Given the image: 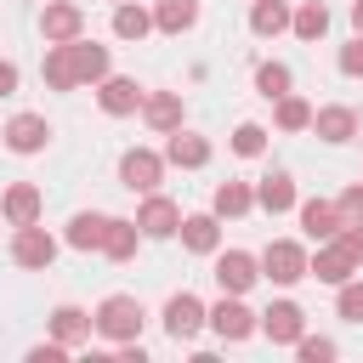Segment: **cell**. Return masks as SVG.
Instances as JSON below:
<instances>
[{"instance_id":"6da1fadb","label":"cell","mask_w":363,"mask_h":363,"mask_svg":"<svg viewBox=\"0 0 363 363\" xmlns=\"http://www.w3.org/2000/svg\"><path fill=\"white\" fill-rule=\"evenodd\" d=\"M142 318H147V312H142V301H136V295H102V301H96V312H91L96 335H102V340H113V346H119V340H142Z\"/></svg>"},{"instance_id":"7a4b0ae2","label":"cell","mask_w":363,"mask_h":363,"mask_svg":"<svg viewBox=\"0 0 363 363\" xmlns=\"http://www.w3.org/2000/svg\"><path fill=\"white\" fill-rule=\"evenodd\" d=\"M204 323H210L227 346H238V340H250V335H255L261 312H250V306H244V295H221L216 306H204Z\"/></svg>"},{"instance_id":"3957f363","label":"cell","mask_w":363,"mask_h":363,"mask_svg":"<svg viewBox=\"0 0 363 363\" xmlns=\"http://www.w3.org/2000/svg\"><path fill=\"white\" fill-rule=\"evenodd\" d=\"M255 261H261V278H272V284H284V289L306 278V244H295V238H272Z\"/></svg>"},{"instance_id":"277c9868","label":"cell","mask_w":363,"mask_h":363,"mask_svg":"<svg viewBox=\"0 0 363 363\" xmlns=\"http://www.w3.org/2000/svg\"><path fill=\"white\" fill-rule=\"evenodd\" d=\"M216 289L221 295H250V284L261 278V261L250 250H216V267H210Z\"/></svg>"},{"instance_id":"5b68a950","label":"cell","mask_w":363,"mask_h":363,"mask_svg":"<svg viewBox=\"0 0 363 363\" xmlns=\"http://www.w3.org/2000/svg\"><path fill=\"white\" fill-rule=\"evenodd\" d=\"M142 85L130 79V74H102L96 79V108L108 113V119H130V113H142Z\"/></svg>"},{"instance_id":"8992f818","label":"cell","mask_w":363,"mask_h":363,"mask_svg":"<svg viewBox=\"0 0 363 363\" xmlns=\"http://www.w3.org/2000/svg\"><path fill=\"white\" fill-rule=\"evenodd\" d=\"M11 261H17L23 272H45V267L57 261V238H51L40 221H28V227L11 233Z\"/></svg>"},{"instance_id":"52a82bcc","label":"cell","mask_w":363,"mask_h":363,"mask_svg":"<svg viewBox=\"0 0 363 363\" xmlns=\"http://www.w3.org/2000/svg\"><path fill=\"white\" fill-rule=\"evenodd\" d=\"M119 182H125L130 193H153V187L164 182V153H153V147H125V153H119Z\"/></svg>"},{"instance_id":"ba28073f","label":"cell","mask_w":363,"mask_h":363,"mask_svg":"<svg viewBox=\"0 0 363 363\" xmlns=\"http://www.w3.org/2000/svg\"><path fill=\"white\" fill-rule=\"evenodd\" d=\"M130 221L142 227V238H176V227H182V204L164 199V193L153 187V193H142V210H136Z\"/></svg>"},{"instance_id":"9c48e42d","label":"cell","mask_w":363,"mask_h":363,"mask_svg":"<svg viewBox=\"0 0 363 363\" xmlns=\"http://www.w3.org/2000/svg\"><path fill=\"white\" fill-rule=\"evenodd\" d=\"M199 329H204V301H199L193 289L170 295V301H164V335H170L176 346H187V340H199Z\"/></svg>"},{"instance_id":"30bf717a","label":"cell","mask_w":363,"mask_h":363,"mask_svg":"<svg viewBox=\"0 0 363 363\" xmlns=\"http://www.w3.org/2000/svg\"><path fill=\"white\" fill-rule=\"evenodd\" d=\"M40 34H45V45H68V40H79V34H85V11H79L74 0H45V11H40Z\"/></svg>"},{"instance_id":"8fae6325","label":"cell","mask_w":363,"mask_h":363,"mask_svg":"<svg viewBox=\"0 0 363 363\" xmlns=\"http://www.w3.org/2000/svg\"><path fill=\"white\" fill-rule=\"evenodd\" d=\"M272 346H295L301 335H306V312L295 306V301H272L267 312H261V323H255Z\"/></svg>"},{"instance_id":"7c38bea8","label":"cell","mask_w":363,"mask_h":363,"mask_svg":"<svg viewBox=\"0 0 363 363\" xmlns=\"http://www.w3.org/2000/svg\"><path fill=\"white\" fill-rule=\"evenodd\" d=\"M0 136H6V147H11V153H23V159H28V153H45L51 125H45V113H11Z\"/></svg>"},{"instance_id":"4fadbf2b","label":"cell","mask_w":363,"mask_h":363,"mask_svg":"<svg viewBox=\"0 0 363 363\" xmlns=\"http://www.w3.org/2000/svg\"><path fill=\"white\" fill-rule=\"evenodd\" d=\"M176 238H182V250H193V255H216V250H221V216H216V210L182 216Z\"/></svg>"},{"instance_id":"5bb4252c","label":"cell","mask_w":363,"mask_h":363,"mask_svg":"<svg viewBox=\"0 0 363 363\" xmlns=\"http://www.w3.org/2000/svg\"><path fill=\"white\" fill-rule=\"evenodd\" d=\"M306 278H318V284H346V278H357V261H352L335 238H323L318 255H306Z\"/></svg>"},{"instance_id":"9a60e30c","label":"cell","mask_w":363,"mask_h":363,"mask_svg":"<svg viewBox=\"0 0 363 363\" xmlns=\"http://www.w3.org/2000/svg\"><path fill=\"white\" fill-rule=\"evenodd\" d=\"M312 136H323V142H352L357 136V108H346V102H329V108H312V125H306Z\"/></svg>"},{"instance_id":"2e32d148","label":"cell","mask_w":363,"mask_h":363,"mask_svg":"<svg viewBox=\"0 0 363 363\" xmlns=\"http://www.w3.org/2000/svg\"><path fill=\"white\" fill-rule=\"evenodd\" d=\"M40 210H45V193H40L34 182H11V187L0 193V216H6L11 227H28V221H40Z\"/></svg>"},{"instance_id":"e0dca14e","label":"cell","mask_w":363,"mask_h":363,"mask_svg":"<svg viewBox=\"0 0 363 363\" xmlns=\"http://www.w3.org/2000/svg\"><path fill=\"white\" fill-rule=\"evenodd\" d=\"M68 57H74V79L79 85H96L102 74H113V57H108V45H96V40H68Z\"/></svg>"},{"instance_id":"ac0fdd59","label":"cell","mask_w":363,"mask_h":363,"mask_svg":"<svg viewBox=\"0 0 363 363\" xmlns=\"http://www.w3.org/2000/svg\"><path fill=\"white\" fill-rule=\"evenodd\" d=\"M295 216H301V233L312 238V244H323V238H335L346 221H340V210H335V199H306V204H295Z\"/></svg>"},{"instance_id":"d6986e66","label":"cell","mask_w":363,"mask_h":363,"mask_svg":"<svg viewBox=\"0 0 363 363\" xmlns=\"http://www.w3.org/2000/svg\"><path fill=\"white\" fill-rule=\"evenodd\" d=\"M164 164H176V170H199V164H210V142L176 125V130L164 136Z\"/></svg>"},{"instance_id":"ffe728a7","label":"cell","mask_w":363,"mask_h":363,"mask_svg":"<svg viewBox=\"0 0 363 363\" xmlns=\"http://www.w3.org/2000/svg\"><path fill=\"white\" fill-rule=\"evenodd\" d=\"M255 204H261L267 216H284V210H295V176H289V170H272V176H261V182H255Z\"/></svg>"},{"instance_id":"44dd1931","label":"cell","mask_w":363,"mask_h":363,"mask_svg":"<svg viewBox=\"0 0 363 363\" xmlns=\"http://www.w3.org/2000/svg\"><path fill=\"white\" fill-rule=\"evenodd\" d=\"M136 244H142V227L125 221V216H108V227H102V250H96V255H108V261H130Z\"/></svg>"},{"instance_id":"7402d4cb","label":"cell","mask_w":363,"mask_h":363,"mask_svg":"<svg viewBox=\"0 0 363 363\" xmlns=\"http://www.w3.org/2000/svg\"><path fill=\"white\" fill-rule=\"evenodd\" d=\"M91 329H96V323H91V312H85V306H57V312H51V340H62L68 352H74V346H85V340H91Z\"/></svg>"},{"instance_id":"603a6c76","label":"cell","mask_w":363,"mask_h":363,"mask_svg":"<svg viewBox=\"0 0 363 363\" xmlns=\"http://www.w3.org/2000/svg\"><path fill=\"white\" fill-rule=\"evenodd\" d=\"M142 119H147L159 136H170V130L182 125V91H153V96H142Z\"/></svg>"},{"instance_id":"cb8c5ba5","label":"cell","mask_w":363,"mask_h":363,"mask_svg":"<svg viewBox=\"0 0 363 363\" xmlns=\"http://www.w3.org/2000/svg\"><path fill=\"white\" fill-rule=\"evenodd\" d=\"M210 210H216L221 221H238V216L255 210V187H250V182H221L216 199H210Z\"/></svg>"},{"instance_id":"d4e9b609","label":"cell","mask_w":363,"mask_h":363,"mask_svg":"<svg viewBox=\"0 0 363 363\" xmlns=\"http://www.w3.org/2000/svg\"><path fill=\"white\" fill-rule=\"evenodd\" d=\"M199 23V0H153V28L159 34H187Z\"/></svg>"},{"instance_id":"484cf974","label":"cell","mask_w":363,"mask_h":363,"mask_svg":"<svg viewBox=\"0 0 363 363\" xmlns=\"http://www.w3.org/2000/svg\"><path fill=\"white\" fill-rule=\"evenodd\" d=\"M102 227H108L102 210H79V216L68 221L62 238H68V250H85V255H91V250H102Z\"/></svg>"},{"instance_id":"4316f807","label":"cell","mask_w":363,"mask_h":363,"mask_svg":"<svg viewBox=\"0 0 363 363\" xmlns=\"http://www.w3.org/2000/svg\"><path fill=\"white\" fill-rule=\"evenodd\" d=\"M284 28H289V0H255V6H250V34L278 40Z\"/></svg>"},{"instance_id":"83f0119b","label":"cell","mask_w":363,"mask_h":363,"mask_svg":"<svg viewBox=\"0 0 363 363\" xmlns=\"http://www.w3.org/2000/svg\"><path fill=\"white\" fill-rule=\"evenodd\" d=\"M289 28H295V40H323L329 34V6L323 0H301L289 11Z\"/></svg>"},{"instance_id":"f1b7e54d","label":"cell","mask_w":363,"mask_h":363,"mask_svg":"<svg viewBox=\"0 0 363 363\" xmlns=\"http://www.w3.org/2000/svg\"><path fill=\"white\" fill-rule=\"evenodd\" d=\"M113 34H119V40H147V34H153V11L119 0V6H113Z\"/></svg>"},{"instance_id":"f546056e","label":"cell","mask_w":363,"mask_h":363,"mask_svg":"<svg viewBox=\"0 0 363 363\" xmlns=\"http://www.w3.org/2000/svg\"><path fill=\"white\" fill-rule=\"evenodd\" d=\"M40 74H45V85H51V91H79L68 45H45V62H40Z\"/></svg>"},{"instance_id":"4dcf8cb0","label":"cell","mask_w":363,"mask_h":363,"mask_svg":"<svg viewBox=\"0 0 363 363\" xmlns=\"http://www.w3.org/2000/svg\"><path fill=\"white\" fill-rule=\"evenodd\" d=\"M272 125H278V130H306V125H312V102L295 96V91H284V96L272 102Z\"/></svg>"},{"instance_id":"1f68e13d","label":"cell","mask_w":363,"mask_h":363,"mask_svg":"<svg viewBox=\"0 0 363 363\" xmlns=\"http://www.w3.org/2000/svg\"><path fill=\"white\" fill-rule=\"evenodd\" d=\"M295 85V74H289V62H255V91L267 96V102H278L284 91Z\"/></svg>"},{"instance_id":"d6a6232c","label":"cell","mask_w":363,"mask_h":363,"mask_svg":"<svg viewBox=\"0 0 363 363\" xmlns=\"http://www.w3.org/2000/svg\"><path fill=\"white\" fill-rule=\"evenodd\" d=\"M233 153H238V159H261V153H267V125L244 119V125L233 130Z\"/></svg>"},{"instance_id":"836d02e7","label":"cell","mask_w":363,"mask_h":363,"mask_svg":"<svg viewBox=\"0 0 363 363\" xmlns=\"http://www.w3.org/2000/svg\"><path fill=\"white\" fill-rule=\"evenodd\" d=\"M335 312H340L346 323H363V278L335 284Z\"/></svg>"},{"instance_id":"e575fe53","label":"cell","mask_w":363,"mask_h":363,"mask_svg":"<svg viewBox=\"0 0 363 363\" xmlns=\"http://www.w3.org/2000/svg\"><path fill=\"white\" fill-rule=\"evenodd\" d=\"M295 352H301V363H329V357H340V346H335L329 335H301Z\"/></svg>"},{"instance_id":"d590c367","label":"cell","mask_w":363,"mask_h":363,"mask_svg":"<svg viewBox=\"0 0 363 363\" xmlns=\"http://www.w3.org/2000/svg\"><path fill=\"white\" fill-rule=\"evenodd\" d=\"M335 68H340L346 79H363V34H352V40L340 45V57H335Z\"/></svg>"},{"instance_id":"8d00e7d4","label":"cell","mask_w":363,"mask_h":363,"mask_svg":"<svg viewBox=\"0 0 363 363\" xmlns=\"http://www.w3.org/2000/svg\"><path fill=\"white\" fill-rule=\"evenodd\" d=\"M335 210H340V221H352V227H363V182H352L340 199H335Z\"/></svg>"},{"instance_id":"74e56055","label":"cell","mask_w":363,"mask_h":363,"mask_svg":"<svg viewBox=\"0 0 363 363\" xmlns=\"http://www.w3.org/2000/svg\"><path fill=\"white\" fill-rule=\"evenodd\" d=\"M335 244H340V250H346V255H352V261L363 267V227H352V221H346V227L335 233Z\"/></svg>"},{"instance_id":"f35d334b","label":"cell","mask_w":363,"mask_h":363,"mask_svg":"<svg viewBox=\"0 0 363 363\" xmlns=\"http://www.w3.org/2000/svg\"><path fill=\"white\" fill-rule=\"evenodd\" d=\"M68 357V346L62 340H45V346H28V363H62Z\"/></svg>"},{"instance_id":"ab89813d","label":"cell","mask_w":363,"mask_h":363,"mask_svg":"<svg viewBox=\"0 0 363 363\" xmlns=\"http://www.w3.org/2000/svg\"><path fill=\"white\" fill-rule=\"evenodd\" d=\"M17 79H23V74H17V62H0V96H11V91H17Z\"/></svg>"},{"instance_id":"60d3db41","label":"cell","mask_w":363,"mask_h":363,"mask_svg":"<svg viewBox=\"0 0 363 363\" xmlns=\"http://www.w3.org/2000/svg\"><path fill=\"white\" fill-rule=\"evenodd\" d=\"M352 28L363 34V0H352Z\"/></svg>"},{"instance_id":"b9f144b4","label":"cell","mask_w":363,"mask_h":363,"mask_svg":"<svg viewBox=\"0 0 363 363\" xmlns=\"http://www.w3.org/2000/svg\"><path fill=\"white\" fill-rule=\"evenodd\" d=\"M113 6H119V0H113Z\"/></svg>"}]
</instances>
